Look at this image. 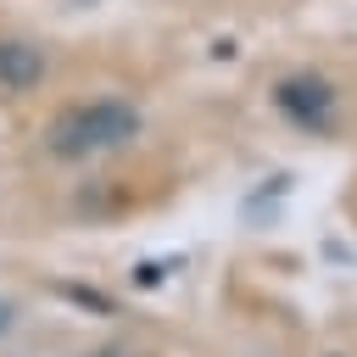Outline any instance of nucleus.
Wrapping results in <instances>:
<instances>
[{"label":"nucleus","instance_id":"1","mask_svg":"<svg viewBox=\"0 0 357 357\" xmlns=\"http://www.w3.org/2000/svg\"><path fill=\"white\" fill-rule=\"evenodd\" d=\"M139 128H145L139 112H134L128 100L106 95V100H78V106L56 112V123L45 128V145H50V156H61V162H89V156H106V151L134 145Z\"/></svg>","mask_w":357,"mask_h":357},{"label":"nucleus","instance_id":"2","mask_svg":"<svg viewBox=\"0 0 357 357\" xmlns=\"http://www.w3.org/2000/svg\"><path fill=\"white\" fill-rule=\"evenodd\" d=\"M273 112L296 128H312V134H329L335 128V112H340V95L324 73H284L273 84Z\"/></svg>","mask_w":357,"mask_h":357},{"label":"nucleus","instance_id":"3","mask_svg":"<svg viewBox=\"0 0 357 357\" xmlns=\"http://www.w3.org/2000/svg\"><path fill=\"white\" fill-rule=\"evenodd\" d=\"M45 50L39 45H28V39H0V89H33L39 78H45Z\"/></svg>","mask_w":357,"mask_h":357},{"label":"nucleus","instance_id":"4","mask_svg":"<svg viewBox=\"0 0 357 357\" xmlns=\"http://www.w3.org/2000/svg\"><path fill=\"white\" fill-rule=\"evenodd\" d=\"M6 324H11V307H6V301H0V329H6Z\"/></svg>","mask_w":357,"mask_h":357}]
</instances>
